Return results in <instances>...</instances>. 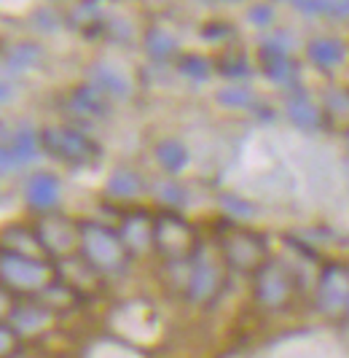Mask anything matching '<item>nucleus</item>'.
Masks as SVG:
<instances>
[{"instance_id":"f257e3e1","label":"nucleus","mask_w":349,"mask_h":358,"mask_svg":"<svg viewBox=\"0 0 349 358\" xmlns=\"http://www.w3.org/2000/svg\"><path fill=\"white\" fill-rule=\"evenodd\" d=\"M40 143L46 145V151L54 154L57 159H65L70 164H87L97 157V145L91 143L87 135H81L78 129H70V127L43 129Z\"/></svg>"},{"instance_id":"f03ea898","label":"nucleus","mask_w":349,"mask_h":358,"mask_svg":"<svg viewBox=\"0 0 349 358\" xmlns=\"http://www.w3.org/2000/svg\"><path fill=\"white\" fill-rule=\"evenodd\" d=\"M81 240H84V248L87 253L97 262V264H116L121 259V248L124 240H119L116 234L105 227H97V224H84L81 227Z\"/></svg>"},{"instance_id":"7ed1b4c3","label":"nucleus","mask_w":349,"mask_h":358,"mask_svg":"<svg viewBox=\"0 0 349 358\" xmlns=\"http://www.w3.org/2000/svg\"><path fill=\"white\" fill-rule=\"evenodd\" d=\"M38 145H40L38 143V135L30 127L19 129L17 135H14V141L6 143V148H3V170L8 173L14 167H22V164L33 162L38 157Z\"/></svg>"},{"instance_id":"20e7f679","label":"nucleus","mask_w":349,"mask_h":358,"mask_svg":"<svg viewBox=\"0 0 349 358\" xmlns=\"http://www.w3.org/2000/svg\"><path fill=\"white\" fill-rule=\"evenodd\" d=\"M306 54H309V59H312L317 68L333 71V68H339V65L344 62L347 49H344V43H341L339 38L325 36V38H314V41H309Z\"/></svg>"},{"instance_id":"39448f33","label":"nucleus","mask_w":349,"mask_h":358,"mask_svg":"<svg viewBox=\"0 0 349 358\" xmlns=\"http://www.w3.org/2000/svg\"><path fill=\"white\" fill-rule=\"evenodd\" d=\"M24 197H27V202L33 208H40V210L54 208L57 199H59V180L54 178V176H49V173H38V176H33V178L27 180Z\"/></svg>"},{"instance_id":"423d86ee","label":"nucleus","mask_w":349,"mask_h":358,"mask_svg":"<svg viewBox=\"0 0 349 358\" xmlns=\"http://www.w3.org/2000/svg\"><path fill=\"white\" fill-rule=\"evenodd\" d=\"M261 68L272 81H288V78L293 76V71H296L293 62H290V57H288V52L274 49V46H269V43L261 46Z\"/></svg>"},{"instance_id":"0eeeda50","label":"nucleus","mask_w":349,"mask_h":358,"mask_svg":"<svg viewBox=\"0 0 349 358\" xmlns=\"http://www.w3.org/2000/svg\"><path fill=\"white\" fill-rule=\"evenodd\" d=\"M3 267H6V278L17 280V283H27V286H35L40 280V264H35L24 256H14V253H6L3 256Z\"/></svg>"},{"instance_id":"6e6552de","label":"nucleus","mask_w":349,"mask_h":358,"mask_svg":"<svg viewBox=\"0 0 349 358\" xmlns=\"http://www.w3.org/2000/svg\"><path fill=\"white\" fill-rule=\"evenodd\" d=\"M156 234L164 248L174 251V248H183V245H186V240H188V227H186L180 218H174V215H161Z\"/></svg>"},{"instance_id":"1a4fd4ad","label":"nucleus","mask_w":349,"mask_h":358,"mask_svg":"<svg viewBox=\"0 0 349 358\" xmlns=\"http://www.w3.org/2000/svg\"><path fill=\"white\" fill-rule=\"evenodd\" d=\"M105 97L107 94L91 84V87H84V90L75 92L73 106H75L78 113H84V116H103V113H107V100Z\"/></svg>"},{"instance_id":"9d476101","label":"nucleus","mask_w":349,"mask_h":358,"mask_svg":"<svg viewBox=\"0 0 349 358\" xmlns=\"http://www.w3.org/2000/svg\"><path fill=\"white\" fill-rule=\"evenodd\" d=\"M145 52L151 54L154 59H167L177 52V38L164 30V27H151L145 33Z\"/></svg>"},{"instance_id":"9b49d317","label":"nucleus","mask_w":349,"mask_h":358,"mask_svg":"<svg viewBox=\"0 0 349 358\" xmlns=\"http://www.w3.org/2000/svg\"><path fill=\"white\" fill-rule=\"evenodd\" d=\"M148 237H151V221H148V215L135 213L124 221L121 240L126 248H142L148 243Z\"/></svg>"},{"instance_id":"f8f14e48","label":"nucleus","mask_w":349,"mask_h":358,"mask_svg":"<svg viewBox=\"0 0 349 358\" xmlns=\"http://www.w3.org/2000/svg\"><path fill=\"white\" fill-rule=\"evenodd\" d=\"M70 22H73L75 27L87 30V33L97 30V27L103 24V0H81V3L73 8Z\"/></svg>"},{"instance_id":"ddd939ff","label":"nucleus","mask_w":349,"mask_h":358,"mask_svg":"<svg viewBox=\"0 0 349 358\" xmlns=\"http://www.w3.org/2000/svg\"><path fill=\"white\" fill-rule=\"evenodd\" d=\"M91 78H94V87H97V90H103L105 94H113V97H124V94H129V87H126L124 76L113 71L110 65H94Z\"/></svg>"},{"instance_id":"4468645a","label":"nucleus","mask_w":349,"mask_h":358,"mask_svg":"<svg viewBox=\"0 0 349 358\" xmlns=\"http://www.w3.org/2000/svg\"><path fill=\"white\" fill-rule=\"evenodd\" d=\"M156 159L164 170L180 173L186 167V162H188V151H186V145L180 143V141H161L156 145Z\"/></svg>"},{"instance_id":"2eb2a0df","label":"nucleus","mask_w":349,"mask_h":358,"mask_svg":"<svg viewBox=\"0 0 349 358\" xmlns=\"http://www.w3.org/2000/svg\"><path fill=\"white\" fill-rule=\"evenodd\" d=\"M140 189H142V180L132 173V170H116L110 178H107V194L110 197H119V199H129L140 194Z\"/></svg>"},{"instance_id":"dca6fc26","label":"nucleus","mask_w":349,"mask_h":358,"mask_svg":"<svg viewBox=\"0 0 349 358\" xmlns=\"http://www.w3.org/2000/svg\"><path fill=\"white\" fill-rule=\"evenodd\" d=\"M38 59H40V49L35 43H17L6 52V68L8 73H22L38 65Z\"/></svg>"},{"instance_id":"f3484780","label":"nucleus","mask_w":349,"mask_h":358,"mask_svg":"<svg viewBox=\"0 0 349 358\" xmlns=\"http://www.w3.org/2000/svg\"><path fill=\"white\" fill-rule=\"evenodd\" d=\"M288 116L293 119V124L304 127V129H312V127H317V122H320V113H317L314 103L306 100L304 94H298V97H293V100L288 103Z\"/></svg>"},{"instance_id":"a211bd4d","label":"nucleus","mask_w":349,"mask_h":358,"mask_svg":"<svg viewBox=\"0 0 349 358\" xmlns=\"http://www.w3.org/2000/svg\"><path fill=\"white\" fill-rule=\"evenodd\" d=\"M180 73L193 81H205L209 76V62L199 54H186V57H180Z\"/></svg>"},{"instance_id":"6ab92c4d","label":"nucleus","mask_w":349,"mask_h":358,"mask_svg":"<svg viewBox=\"0 0 349 358\" xmlns=\"http://www.w3.org/2000/svg\"><path fill=\"white\" fill-rule=\"evenodd\" d=\"M274 291H277L279 296L288 291L285 278H282V272H277V269H266L261 278V294H266V299H274V296H272Z\"/></svg>"},{"instance_id":"aec40b11","label":"nucleus","mask_w":349,"mask_h":358,"mask_svg":"<svg viewBox=\"0 0 349 358\" xmlns=\"http://www.w3.org/2000/svg\"><path fill=\"white\" fill-rule=\"evenodd\" d=\"M218 100L223 106H231V108H247L250 100H253V94L247 90H242V87H228V90L218 92Z\"/></svg>"},{"instance_id":"412c9836","label":"nucleus","mask_w":349,"mask_h":358,"mask_svg":"<svg viewBox=\"0 0 349 358\" xmlns=\"http://www.w3.org/2000/svg\"><path fill=\"white\" fill-rule=\"evenodd\" d=\"M247 19H250L255 27H269V24L274 22V6H272V3H255V6H250Z\"/></svg>"},{"instance_id":"4be33fe9","label":"nucleus","mask_w":349,"mask_h":358,"mask_svg":"<svg viewBox=\"0 0 349 358\" xmlns=\"http://www.w3.org/2000/svg\"><path fill=\"white\" fill-rule=\"evenodd\" d=\"M221 71H223V76H231V78L242 76V73L247 71V57H244L242 52L226 54V57L221 59Z\"/></svg>"},{"instance_id":"5701e85b","label":"nucleus","mask_w":349,"mask_h":358,"mask_svg":"<svg viewBox=\"0 0 349 358\" xmlns=\"http://www.w3.org/2000/svg\"><path fill=\"white\" fill-rule=\"evenodd\" d=\"M212 280H215V272L209 267H199L193 272L191 278V291L196 296H202V294H209V288H212Z\"/></svg>"},{"instance_id":"b1692460","label":"nucleus","mask_w":349,"mask_h":358,"mask_svg":"<svg viewBox=\"0 0 349 358\" xmlns=\"http://www.w3.org/2000/svg\"><path fill=\"white\" fill-rule=\"evenodd\" d=\"M202 36H205V41H209V43H218V41H226V38L234 36V27L226 24V22H209V24H205Z\"/></svg>"},{"instance_id":"393cba45","label":"nucleus","mask_w":349,"mask_h":358,"mask_svg":"<svg viewBox=\"0 0 349 358\" xmlns=\"http://www.w3.org/2000/svg\"><path fill=\"white\" fill-rule=\"evenodd\" d=\"M183 197H186V194H183L180 186H174V183H164V186L158 189V199L167 202V205H180Z\"/></svg>"},{"instance_id":"a878e982","label":"nucleus","mask_w":349,"mask_h":358,"mask_svg":"<svg viewBox=\"0 0 349 358\" xmlns=\"http://www.w3.org/2000/svg\"><path fill=\"white\" fill-rule=\"evenodd\" d=\"M223 202L228 205V210H231V213L242 215V218H250V215L255 213V208H253L250 202H244V199H239V197H226Z\"/></svg>"},{"instance_id":"bb28decb","label":"nucleus","mask_w":349,"mask_h":358,"mask_svg":"<svg viewBox=\"0 0 349 358\" xmlns=\"http://www.w3.org/2000/svg\"><path fill=\"white\" fill-rule=\"evenodd\" d=\"M325 14L339 19H349V0H325Z\"/></svg>"},{"instance_id":"cd10ccee","label":"nucleus","mask_w":349,"mask_h":358,"mask_svg":"<svg viewBox=\"0 0 349 358\" xmlns=\"http://www.w3.org/2000/svg\"><path fill=\"white\" fill-rule=\"evenodd\" d=\"M304 14H325V0H293Z\"/></svg>"},{"instance_id":"c85d7f7f","label":"nucleus","mask_w":349,"mask_h":358,"mask_svg":"<svg viewBox=\"0 0 349 358\" xmlns=\"http://www.w3.org/2000/svg\"><path fill=\"white\" fill-rule=\"evenodd\" d=\"M35 22H38L40 27H52V24H57V17H54V11H38Z\"/></svg>"}]
</instances>
